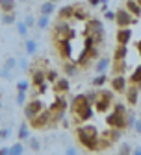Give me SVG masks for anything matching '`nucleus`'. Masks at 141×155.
<instances>
[{"mask_svg":"<svg viewBox=\"0 0 141 155\" xmlns=\"http://www.w3.org/2000/svg\"><path fill=\"white\" fill-rule=\"evenodd\" d=\"M71 113H72V118L76 122H87L95 114L93 104L87 98V94H78L76 98L71 102Z\"/></svg>","mask_w":141,"mask_h":155,"instance_id":"f257e3e1","label":"nucleus"},{"mask_svg":"<svg viewBox=\"0 0 141 155\" xmlns=\"http://www.w3.org/2000/svg\"><path fill=\"white\" fill-rule=\"evenodd\" d=\"M76 139L86 150H98L100 142V133L95 126H80L76 127Z\"/></svg>","mask_w":141,"mask_h":155,"instance_id":"f03ea898","label":"nucleus"},{"mask_svg":"<svg viewBox=\"0 0 141 155\" xmlns=\"http://www.w3.org/2000/svg\"><path fill=\"white\" fill-rule=\"evenodd\" d=\"M126 107L123 104H115L113 111L106 116V124L111 129H121V127H126Z\"/></svg>","mask_w":141,"mask_h":155,"instance_id":"7ed1b4c3","label":"nucleus"},{"mask_svg":"<svg viewBox=\"0 0 141 155\" xmlns=\"http://www.w3.org/2000/svg\"><path fill=\"white\" fill-rule=\"evenodd\" d=\"M87 98L91 100V104L95 105L97 111L104 113V111H108V109L111 107V104H113V92H110V91H98V92L87 94Z\"/></svg>","mask_w":141,"mask_h":155,"instance_id":"20e7f679","label":"nucleus"},{"mask_svg":"<svg viewBox=\"0 0 141 155\" xmlns=\"http://www.w3.org/2000/svg\"><path fill=\"white\" fill-rule=\"evenodd\" d=\"M87 30H89V39L98 45V43H102V39H104V24L97 21V18H91L89 24H87Z\"/></svg>","mask_w":141,"mask_h":155,"instance_id":"39448f33","label":"nucleus"},{"mask_svg":"<svg viewBox=\"0 0 141 155\" xmlns=\"http://www.w3.org/2000/svg\"><path fill=\"white\" fill-rule=\"evenodd\" d=\"M47 107H45V104L41 102V100H32V102H26V105H24V114H26V118L28 120H33L35 116L41 113V111H45Z\"/></svg>","mask_w":141,"mask_h":155,"instance_id":"423d86ee","label":"nucleus"},{"mask_svg":"<svg viewBox=\"0 0 141 155\" xmlns=\"http://www.w3.org/2000/svg\"><path fill=\"white\" fill-rule=\"evenodd\" d=\"M115 22L119 24V28H128L134 22V15L126 8H119L115 11Z\"/></svg>","mask_w":141,"mask_h":155,"instance_id":"0eeeda50","label":"nucleus"},{"mask_svg":"<svg viewBox=\"0 0 141 155\" xmlns=\"http://www.w3.org/2000/svg\"><path fill=\"white\" fill-rule=\"evenodd\" d=\"M111 89L115 92H121V94H125V91L128 89V81H126V78L123 74H115L111 78Z\"/></svg>","mask_w":141,"mask_h":155,"instance_id":"6e6552de","label":"nucleus"},{"mask_svg":"<svg viewBox=\"0 0 141 155\" xmlns=\"http://www.w3.org/2000/svg\"><path fill=\"white\" fill-rule=\"evenodd\" d=\"M110 70H111V57H108V55L98 57V61L95 63V72L97 74H108Z\"/></svg>","mask_w":141,"mask_h":155,"instance_id":"1a4fd4ad","label":"nucleus"},{"mask_svg":"<svg viewBox=\"0 0 141 155\" xmlns=\"http://www.w3.org/2000/svg\"><path fill=\"white\" fill-rule=\"evenodd\" d=\"M130 39H132V30H130V26L128 28H119V31H117V45H128L130 43Z\"/></svg>","mask_w":141,"mask_h":155,"instance_id":"9d476101","label":"nucleus"},{"mask_svg":"<svg viewBox=\"0 0 141 155\" xmlns=\"http://www.w3.org/2000/svg\"><path fill=\"white\" fill-rule=\"evenodd\" d=\"M125 94H126V100H128V104H130V105H136V104H137V98H139V89H137V85H136V83L128 85V89L125 91Z\"/></svg>","mask_w":141,"mask_h":155,"instance_id":"9b49d317","label":"nucleus"},{"mask_svg":"<svg viewBox=\"0 0 141 155\" xmlns=\"http://www.w3.org/2000/svg\"><path fill=\"white\" fill-rule=\"evenodd\" d=\"M136 18L141 17V4H139V0H126V6H125Z\"/></svg>","mask_w":141,"mask_h":155,"instance_id":"f8f14e48","label":"nucleus"},{"mask_svg":"<svg viewBox=\"0 0 141 155\" xmlns=\"http://www.w3.org/2000/svg\"><path fill=\"white\" fill-rule=\"evenodd\" d=\"M37 50H39L37 41H35V39H28V37H26V41H24V54H26V55H35Z\"/></svg>","mask_w":141,"mask_h":155,"instance_id":"ddd939ff","label":"nucleus"},{"mask_svg":"<svg viewBox=\"0 0 141 155\" xmlns=\"http://www.w3.org/2000/svg\"><path fill=\"white\" fill-rule=\"evenodd\" d=\"M17 139L19 140H28L30 139V127H28V124L26 122H23L21 126H19V131H17Z\"/></svg>","mask_w":141,"mask_h":155,"instance_id":"4468645a","label":"nucleus"},{"mask_svg":"<svg viewBox=\"0 0 141 155\" xmlns=\"http://www.w3.org/2000/svg\"><path fill=\"white\" fill-rule=\"evenodd\" d=\"M35 26H37L39 30H41V31H43V30H47V28L50 26V17L41 13V15H39V17L35 18Z\"/></svg>","mask_w":141,"mask_h":155,"instance_id":"2eb2a0df","label":"nucleus"},{"mask_svg":"<svg viewBox=\"0 0 141 155\" xmlns=\"http://www.w3.org/2000/svg\"><path fill=\"white\" fill-rule=\"evenodd\" d=\"M39 11H41L43 15H52L56 11V2H50V0H45V2L41 4V8H39Z\"/></svg>","mask_w":141,"mask_h":155,"instance_id":"dca6fc26","label":"nucleus"},{"mask_svg":"<svg viewBox=\"0 0 141 155\" xmlns=\"http://www.w3.org/2000/svg\"><path fill=\"white\" fill-rule=\"evenodd\" d=\"M24 151H26V148H24L23 140H19V139H17V142H13V144L9 146V155H21V153H24Z\"/></svg>","mask_w":141,"mask_h":155,"instance_id":"f3484780","label":"nucleus"},{"mask_svg":"<svg viewBox=\"0 0 141 155\" xmlns=\"http://www.w3.org/2000/svg\"><path fill=\"white\" fill-rule=\"evenodd\" d=\"M106 83H108V74H97V76L93 78V81H91V85L97 87V89L104 87Z\"/></svg>","mask_w":141,"mask_h":155,"instance_id":"a211bd4d","label":"nucleus"},{"mask_svg":"<svg viewBox=\"0 0 141 155\" xmlns=\"http://www.w3.org/2000/svg\"><path fill=\"white\" fill-rule=\"evenodd\" d=\"M15 26H17V33L21 35L23 39H26V37H28V31H30V28L26 26V22H24V21H17V22H15Z\"/></svg>","mask_w":141,"mask_h":155,"instance_id":"6ab92c4d","label":"nucleus"},{"mask_svg":"<svg viewBox=\"0 0 141 155\" xmlns=\"http://www.w3.org/2000/svg\"><path fill=\"white\" fill-rule=\"evenodd\" d=\"M76 65H78V63H74V61H69V63H65V67H63V72H65L69 78L76 76V74H78V68H76Z\"/></svg>","mask_w":141,"mask_h":155,"instance_id":"aec40b11","label":"nucleus"},{"mask_svg":"<svg viewBox=\"0 0 141 155\" xmlns=\"http://www.w3.org/2000/svg\"><path fill=\"white\" fill-rule=\"evenodd\" d=\"M0 21H2V24H15L17 22V17H15L13 11H4Z\"/></svg>","mask_w":141,"mask_h":155,"instance_id":"412c9836","label":"nucleus"},{"mask_svg":"<svg viewBox=\"0 0 141 155\" xmlns=\"http://www.w3.org/2000/svg\"><path fill=\"white\" fill-rule=\"evenodd\" d=\"M4 68H8V70H11V72H15L17 70V57H13V55H9V57H6V61H4V65H2Z\"/></svg>","mask_w":141,"mask_h":155,"instance_id":"4be33fe9","label":"nucleus"},{"mask_svg":"<svg viewBox=\"0 0 141 155\" xmlns=\"http://www.w3.org/2000/svg\"><path fill=\"white\" fill-rule=\"evenodd\" d=\"M0 9L4 11H13L15 9V0H0Z\"/></svg>","mask_w":141,"mask_h":155,"instance_id":"5701e85b","label":"nucleus"},{"mask_svg":"<svg viewBox=\"0 0 141 155\" xmlns=\"http://www.w3.org/2000/svg\"><path fill=\"white\" fill-rule=\"evenodd\" d=\"M56 89L59 92H67L69 91V81L65 80V78H63V80H62V78H58V80H56Z\"/></svg>","mask_w":141,"mask_h":155,"instance_id":"b1692460","label":"nucleus"},{"mask_svg":"<svg viewBox=\"0 0 141 155\" xmlns=\"http://www.w3.org/2000/svg\"><path fill=\"white\" fill-rule=\"evenodd\" d=\"M26 96H28V92H24V91H17V96H15V104L17 105H26Z\"/></svg>","mask_w":141,"mask_h":155,"instance_id":"393cba45","label":"nucleus"},{"mask_svg":"<svg viewBox=\"0 0 141 155\" xmlns=\"http://www.w3.org/2000/svg\"><path fill=\"white\" fill-rule=\"evenodd\" d=\"M21 67V70H30V63H28V59L26 57H17V68Z\"/></svg>","mask_w":141,"mask_h":155,"instance_id":"a878e982","label":"nucleus"},{"mask_svg":"<svg viewBox=\"0 0 141 155\" xmlns=\"http://www.w3.org/2000/svg\"><path fill=\"white\" fill-rule=\"evenodd\" d=\"M30 81L28 80H21V81H17L15 83V87H17V91H24V92H28V89H30Z\"/></svg>","mask_w":141,"mask_h":155,"instance_id":"bb28decb","label":"nucleus"},{"mask_svg":"<svg viewBox=\"0 0 141 155\" xmlns=\"http://www.w3.org/2000/svg\"><path fill=\"white\" fill-rule=\"evenodd\" d=\"M28 146H30V150H32V151H41V144H39V140H37V139H33V137H30V139H28Z\"/></svg>","mask_w":141,"mask_h":155,"instance_id":"cd10ccee","label":"nucleus"},{"mask_svg":"<svg viewBox=\"0 0 141 155\" xmlns=\"http://www.w3.org/2000/svg\"><path fill=\"white\" fill-rule=\"evenodd\" d=\"M119 153H132V144L130 142H121V146H119V150H117Z\"/></svg>","mask_w":141,"mask_h":155,"instance_id":"c85d7f7f","label":"nucleus"},{"mask_svg":"<svg viewBox=\"0 0 141 155\" xmlns=\"http://www.w3.org/2000/svg\"><path fill=\"white\" fill-rule=\"evenodd\" d=\"M11 137V127H0V140H8Z\"/></svg>","mask_w":141,"mask_h":155,"instance_id":"c756f323","label":"nucleus"},{"mask_svg":"<svg viewBox=\"0 0 141 155\" xmlns=\"http://www.w3.org/2000/svg\"><path fill=\"white\" fill-rule=\"evenodd\" d=\"M0 78H2V80H11V78H13V72L2 67V68H0Z\"/></svg>","mask_w":141,"mask_h":155,"instance_id":"7c9ffc66","label":"nucleus"},{"mask_svg":"<svg viewBox=\"0 0 141 155\" xmlns=\"http://www.w3.org/2000/svg\"><path fill=\"white\" fill-rule=\"evenodd\" d=\"M24 22H26L28 28H33V26H35V17H33L32 13H28V15L24 17Z\"/></svg>","mask_w":141,"mask_h":155,"instance_id":"2f4dec72","label":"nucleus"},{"mask_svg":"<svg viewBox=\"0 0 141 155\" xmlns=\"http://www.w3.org/2000/svg\"><path fill=\"white\" fill-rule=\"evenodd\" d=\"M56 80H58V72L48 70V72H47V81H48V83H56Z\"/></svg>","mask_w":141,"mask_h":155,"instance_id":"473e14b6","label":"nucleus"},{"mask_svg":"<svg viewBox=\"0 0 141 155\" xmlns=\"http://www.w3.org/2000/svg\"><path fill=\"white\" fill-rule=\"evenodd\" d=\"M132 129H134V131H136L137 135H141V118H136V122H134Z\"/></svg>","mask_w":141,"mask_h":155,"instance_id":"72a5a7b5","label":"nucleus"},{"mask_svg":"<svg viewBox=\"0 0 141 155\" xmlns=\"http://www.w3.org/2000/svg\"><path fill=\"white\" fill-rule=\"evenodd\" d=\"M104 17L108 18V21H113V22H115V13H113V11H110V9H104Z\"/></svg>","mask_w":141,"mask_h":155,"instance_id":"f704fd0d","label":"nucleus"},{"mask_svg":"<svg viewBox=\"0 0 141 155\" xmlns=\"http://www.w3.org/2000/svg\"><path fill=\"white\" fill-rule=\"evenodd\" d=\"M65 153L74 155V153H78V148H74V146H67V148H65Z\"/></svg>","mask_w":141,"mask_h":155,"instance_id":"c9c22d12","label":"nucleus"},{"mask_svg":"<svg viewBox=\"0 0 141 155\" xmlns=\"http://www.w3.org/2000/svg\"><path fill=\"white\" fill-rule=\"evenodd\" d=\"M132 153H136V155H141V146H132Z\"/></svg>","mask_w":141,"mask_h":155,"instance_id":"e433bc0d","label":"nucleus"},{"mask_svg":"<svg viewBox=\"0 0 141 155\" xmlns=\"http://www.w3.org/2000/svg\"><path fill=\"white\" fill-rule=\"evenodd\" d=\"M0 155H9V148L2 146V148H0Z\"/></svg>","mask_w":141,"mask_h":155,"instance_id":"4c0bfd02","label":"nucleus"},{"mask_svg":"<svg viewBox=\"0 0 141 155\" xmlns=\"http://www.w3.org/2000/svg\"><path fill=\"white\" fill-rule=\"evenodd\" d=\"M98 2L102 4V8H104V9H108V2H110V0H98Z\"/></svg>","mask_w":141,"mask_h":155,"instance_id":"58836bf2","label":"nucleus"},{"mask_svg":"<svg viewBox=\"0 0 141 155\" xmlns=\"http://www.w3.org/2000/svg\"><path fill=\"white\" fill-rule=\"evenodd\" d=\"M87 2H89L91 6H98V4H100V2H98V0H87Z\"/></svg>","mask_w":141,"mask_h":155,"instance_id":"ea45409f","label":"nucleus"},{"mask_svg":"<svg viewBox=\"0 0 141 155\" xmlns=\"http://www.w3.org/2000/svg\"><path fill=\"white\" fill-rule=\"evenodd\" d=\"M137 52H139V54H141V41H139V43H137Z\"/></svg>","mask_w":141,"mask_h":155,"instance_id":"a19ab883","label":"nucleus"},{"mask_svg":"<svg viewBox=\"0 0 141 155\" xmlns=\"http://www.w3.org/2000/svg\"><path fill=\"white\" fill-rule=\"evenodd\" d=\"M0 111H2V100H0Z\"/></svg>","mask_w":141,"mask_h":155,"instance_id":"79ce46f5","label":"nucleus"},{"mask_svg":"<svg viewBox=\"0 0 141 155\" xmlns=\"http://www.w3.org/2000/svg\"><path fill=\"white\" fill-rule=\"evenodd\" d=\"M50 2H59V0H50Z\"/></svg>","mask_w":141,"mask_h":155,"instance_id":"37998d69","label":"nucleus"},{"mask_svg":"<svg viewBox=\"0 0 141 155\" xmlns=\"http://www.w3.org/2000/svg\"><path fill=\"white\" fill-rule=\"evenodd\" d=\"M23 2H26V0H23Z\"/></svg>","mask_w":141,"mask_h":155,"instance_id":"c03bdc74","label":"nucleus"},{"mask_svg":"<svg viewBox=\"0 0 141 155\" xmlns=\"http://www.w3.org/2000/svg\"><path fill=\"white\" fill-rule=\"evenodd\" d=\"M139 105H141V102H139Z\"/></svg>","mask_w":141,"mask_h":155,"instance_id":"a18cd8bd","label":"nucleus"}]
</instances>
